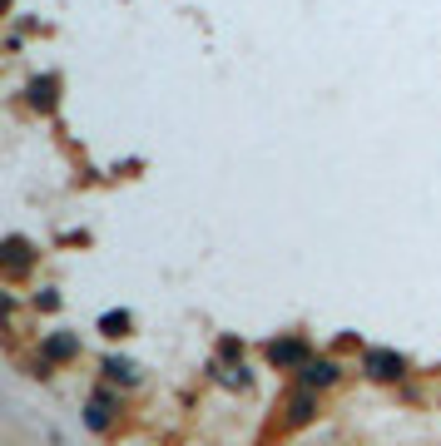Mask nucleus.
<instances>
[{"instance_id":"nucleus-7","label":"nucleus","mask_w":441,"mask_h":446,"mask_svg":"<svg viewBox=\"0 0 441 446\" xmlns=\"http://www.w3.org/2000/svg\"><path fill=\"white\" fill-rule=\"evenodd\" d=\"M293 422H308L312 417V392H303V397H293V412H288Z\"/></svg>"},{"instance_id":"nucleus-2","label":"nucleus","mask_w":441,"mask_h":446,"mask_svg":"<svg viewBox=\"0 0 441 446\" xmlns=\"http://www.w3.org/2000/svg\"><path fill=\"white\" fill-rule=\"evenodd\" d=\"M303 382H308V387H327V382H338V362H308V367H303Z\"/></svg>"},{"instance_id":"nucleus-6","label":"nucleus","mask_w":441,"mask_h":446,"mask_svg":"<svg viewBox=\"0 0 441 446\" xmlns=\"http://www.w3.org/2000/svg\"><path fill=\"white\" fill-rule=\"evenodd\" d=\"M303 343H278V347H273V362H303Z\"/></svg>"},{"instance_id":"nucleus-5","label":"nucleus","mask_w":441,"mask_h":446,"mask_svg":"<svg viewBox=\"0 0 441 446\" xmlns=\"http://www.w3.org/2000/svg\"><path fill=\"white\" fill-rule=\"evenodd\" d=\"M85 422H89L94 431H104V426H109V397H94V402H89V417H85Z\"/></svg>"},{"instance_id":"nucleus-1","label":"nucleus","mask_w":441,"mask_h":446,"mask_svg":"<svg viewBox=\"0 0 441 446\" xmlns=\"http://www.w3.org/2000/svg\"><path fill=\"white\" fill-rule=\"evenodd\" d=\"M367 372L387 382V377H397V372H402V357H397V352H387V347H372V352H367Z\"/></svg>"},{"instance_id":"nucleus-3","label":"nucleus","mask_w":441,"mask_h":446,"mask_svg":"<svg viewBox=\"0 0 441 446\" xmlns=\"http://www.w3.org/2000/svg\"><path fill=\"white\" fill-rule=\"evenodd\" d=\"M104 372L115 377V382H134V377H139V367H134V362H124V357H109V362H104Z\"/></svg>"},{"instance_id":"nucleus-8","label":"nucleus","mask_w":441,"mask_h":446,"mask_svg":"<svg viewBox=\"0 0 441 446\" xmlns=\"http://www.w3.org/2000/svg\"><path fill=\"white\" fill-rule=\"evenodd\" d=\"M75 352V338H50V357H70Z\"/></svg>"},{"instance_id":"nucleus-4","label":"nucleus","mask_w":441,"mask_h":446,"mask_svg":"<svg viewBox=\"0 0 441 446\" xmlns=\"http://www.w3.org/2000/svg\"><path fill=\"white\" fill-rule=\"evenodd\" d=\"M99 327L109 332V338H124V332H129V312H104Z\"/></svg>"}]
</instances>
